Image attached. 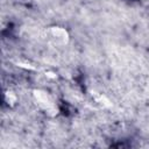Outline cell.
Here are the masks:
<instances>
[{
  "label": "cell",
  "mask_w": 149,
  "mask_h": 149,
  "mask_svg": "<svg viewBox=\"0 0 149 149\" xmlns=\"http://www.w3.org/2000/svg\"><path fill=\"white\" fill-rule=\"evenodd\" d=\"M44 38L48 44L56 47V48H62L69 44L70 42V34L66 28L61 27V26H50L45 28L44 30Z\"/></svg>",
  "instance_id": "2"
},
{
  "label": "cell",
  "mask_w": 149,
  "mask_h": 149,
  "mask_svg": "<svg viewBox=\"0 0 149 149\" xmlns=\"http://www.w3.org/2000/svg\"><path fill=\"white\" fill-rule=\"evenodd\" d=\"M33 99L37 107L43 111L48 115H56L58 113V106L52 97L51 93L47 92L45 90H34L33 91Z\"/></svg>",
  "instance_id": "1"
}]
</instances>
